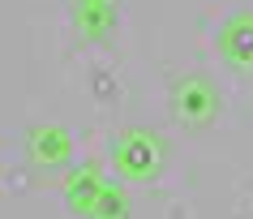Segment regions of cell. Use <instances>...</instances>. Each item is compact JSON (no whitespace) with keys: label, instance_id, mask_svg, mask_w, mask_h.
Here are the masks:
<instances>
[{"label":"cell","instance_id":"1","mask_svg":"<svg viewBox=\"0 0 253 219\" xmlns=\"http://www.w3.org/2000/svg\"><path fill=\"white\" fill-rule=\"evenodd\" d=\"M112 159H116L120 176L150 180V176H159V168H163V146H159V137L146 133V129H125L116 137V146H112Z\"/></svg>","mask_w":253,"mask_h":219},{"label":"cell","instance_id":"2","mask_svg":"<svg viewBox=\"0 0 253 219\" xmlns=\"http://www.w3.org/2000/svg\"><path fill=\"white\" fill-rule=\"evenodd\" d=\"M172 116L176 121L193 125H211L219 116V90H214L211 78H202V73H189V78H176L172 82Z\"/></svg>","mask_w":253,"mask_h":219},{"label":"cell","instance_id":"6","mask_svg":"<svg viewBox=\"0 0 253 219\" xmlns=\"http://www.w3.org/2000/svg\"><path fill=\"white\" fill-rule=\"evenodd\" d=\"M116 22V4H78V30L86 39H99L107 35Z\"/></svg>","mask_w":253,"mask_h":219},{"label":"cell","instance_id":"7","mask_svg":"<svg viewBox=\"0 0 253 219\" xmlns=\"http://www.w3.org/2000/svg\"><path fill=\"white\" fill-rule=\"evenodd\" d=\"M90 219H129V198H125V189L103 185V193H99V202H94Z\"/></svg>","mask_w":253,"mask_h":219},{"label":"cell","instance_id":"3","mask_svg":"<svg viewBox=\"0 0 253 219\" xmlns=\"http://www.w3.org/2000/svg\"><path fill=\"white\" fill-rule=\"evenodd\" d=\"M219 52L232 69L240 73H253V9H240L223 22L219 30Z\"/></svg>","mask_w":253,"mask_h":219},{"label":"cell","instance_id":"5","mask_svg":"<svg viewBox=\"0 0 253 219\" xmlns=\"http://www.w3.org/2000/svg\"><path fill=\"white\" fill-rule=\"evenodd\" d=\"M73 155V142H69V129L60 125H39L35 133H30V159L43 168H60Z\"/></svg>","mask_w":253,"mask_h":219},{"label":"cell","instance_id":"4","mask_svg":"<svg viewBox=\"0 0 253 219\" xmlns=\"http://www.w3.org/2000/svg\"><path fill=\"white\" fill-rule=\"evenodd\" d=\"M103 185L107 180L99 176V168H73L69 172V180H65V206L73 211V215H86L90 219V211H94V202H99V193H103Z\"/></svg>","mask_w":253,"mask_h":219},{"label":"cell","instance_id":"8","mask_svg":"<svg viewBox=\"0 0 253 219\" xmlns=\"http://www.w3.org/2000/svg\"><path fill=\"white\" fill-rule=\"evenodd\" d=\"M78 4H116V0H78Z\"/></svg>","mask_w":253,"mask_h":219}]
</instances>
